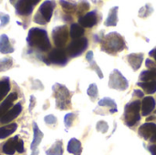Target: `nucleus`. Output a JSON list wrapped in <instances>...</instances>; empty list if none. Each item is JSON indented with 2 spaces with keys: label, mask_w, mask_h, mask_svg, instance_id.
<instances>
[{
  "label": "nucleus",
  "mask_w": 156,
  "mask_h": 155,
  "mask_svg": "<svg viewBox=\"0 0 156 155\" xmlns=\"http://www.w3.org/2000/svg\"><path fill=\"white\" fill-rule=\"evenodd\" d=\"M87 93L89 95V97L90 98L91 101H95V100H97L98 96H99V91H98V88H97V85L96 84H90L88 90H87Z\"/></svg>",
  "instance_id": "obj_33"
},
{
  "label": "nucleus",
  "mask_w": 156,
  "mask_h": 155,
  "mask_svg": "<svg viewBox=\"0 0 156 155\" xmlns=\"http://www.w3.org/2000/svg\"><path fill=\"white\" fill-rule=\"evenodd\" d=\"M48 155H62L63 154V148H62V142L58 141L54 143V145L47 151Z\"/></svg>",
  "instance_id": "obj_30"
},
{
  "label": "nucleus",
  "mask_w": 156,
  "mask_h": 155,
  "mask_svg": "<svg viewBox=\"0 0 156 155\" xmlns=\"http://www.w3.org/2000/svg\"><path fill=\"white\" fill-rule=\"evenodd\" d=\"M55 97L57 99V108L60 110H67L70 108V93L69 90L60 84H56Z\"/></svg>",
  "instance_id": "obj_5"
},
{
  "label": "nucleus",
  "mask_w": 156,
  "mask_h": 155,
  "mask_svg": "<svg viewBox=\"0 0 156 155\" xmlns=\"http://www.w3.org/2000/svg\"><path fill=\"white\" fill-rule=\"evenodd\" d=\"M118 6H114L110 9L109 15L104 22L105 26H115L118 24Z\"/></svg>",
  "instance_id": "obj_17"
},
{
  "label": "nucleus",
  "mask_w": 156,
  "mask_h": 155,
  "mask_svg": "<svg viewBox=\"0 0 156 155\" xmlns=\"http://www.w3.org/2000/svg\"><path fill=\"white\" fill-rule=\"evenodd\" d=\"M22 111V105L20 103L16 104L10 111H8L1 119H0V122L1 123H7L11 121H13L14 119H16L19 113Z\"/></svg>",
  "instance_id": "obj_14"
},
{
  "label": "nucleus",
  "mask_w": 156,
  "mask_h": 155,
  "mask_svg": "<svg viewBox=\"0 0 156 155\" xmlns=\"http://www.w3.org/2000/svg\"><path fill=\"white\" fill-rule=\"evenodd\" d=\"M0 21H1L0 26H3L8 24V22H9V16L0 12Z\"/></svg>",
  "instance_id": "obj_38"
},
{
  "label": "nucleus",
  "mask_w": 156,
  "mask_h": 155,
  "mask_svg": "<svg viewBox=\"0 0 156 155\" xmlns=\"http://www.w3.org/2000/svg\"><path fill=\"white\" fill-rule=\"evenodd\" d=\"M109 87L111 89H113V90L124 91L128 89L129 82L118 69H114L110 74Z\"/></svg>",
  "instance_id": "obj_7"
},
{
  "label": "nucleus",
  "mask_w": 156,
  "mask_h": 155,
  "mask_svg": "<svg viewBox=\"0 0 156 155\" xmlns=\"http://www.w3.org/2000/svg\"><path fill=\"white\" fill-rule=\"evenodd\" d=\"M150 142H151V143H156V132H155V133L153 135V137L150 139Z\"/></svg>",
  "instance_id": "obj_45"
},
{
  "label": "nucleus",
  "mask_w": 156,
  "mask_h": 155,
  "mask_svg": "<svg viewBox=\"0 0 156 155\" xmlns=\"http://www.w3.org/2000/svg\"><path fill=\"white\" fill-rule=\"evenodd\" d=\"M17 99V94L16 92L9 94L6 99L1 103L0 105V119L7 112V111L10 109V107H12L14 100H16Z\"/></svg>",
  "instance_id": "obj_16"
},
{
  "label": "nucleus",
  "mask_w": 156,
  "mask_h": 155,
  "mask_svg": "<svg viewBox=\"0 0 156 155\" xmlns=\"http://www.w3.org/2000/svg\"><path fill=\"white\" fill-rule=\"evenodd\" d=\"M84 33H85V29H84L80 24L73 23V24L70 26L69 35H70V37H71V38H72L73 40L81 38L82 36L84 35Z\"/></svg>",
  "instance_id": "obj_20"
},
{
  "label": "nucleus",
  "mask_w": 156,
  "mask_h": 155,
  "mask_svg": "<svg viewBox=\"0 0 156 155\" xmlns=\"http://www.w3.org/2000/svg\"><path fill=\"white\" fill-rule=\"evenodd\" d=\"M24 143L22 140H18L17 142V144H16V151L19 153H24Z\"/></svg>",
  "instance_id": "obj_40"
},
{
  "label": "nucleus",
  "mask_w": 156,
  "mask_h": 155,
  "mask_svg": "<svg viewBox=\"0 0 156 155\" xmlns=\"http://www.w3.org/2000/svg\"><path fill=\"white\" fill-rule=\"evenodd\" d=\"M67 150L69 153L73 155H80L82 153V147H81V143L77 140L76 138H72L69 143Z\"/></svg>",
  "instance_id": "obj_19"
},
{
  "label": "nucleus",
  "mask_w": 156,
  "mask_h": 155,
  "mask_svg": "<svg viewBox=\"0 0 156 155\" xmlns=\"http://www.w3.org/2000/svg\"><path fill=\"white\" fill-rule=\"evenodd\" d=\"M133 95L134 97L139 98V99H142V98H144V92H143L142 90H134Z\"/></svg>",
  "instance_id": "obj_42"
},
{
  "label": "nucleus",
  "mask_w": 156,
  "mask_h": 155,
  "mask_svg": "<svg viewBox=\"0 0 156 155\" xmlns=\"http://www.w3.org/2000/svg\"><path fill=\"white\" fill-rule=\"evenodd\" d=\"M156 120V116H150V117H148L147 119H146V122H152V121H154Z\"/></svg>",
  "instance_id": "obj_46"
},
{
  "label": "nucleus",
  "mask_w": 156,
  "mask_h": 155,
  "mask_svg": "<svg viewBox=\"0 0 156 155\" xmlns=\"http://www.w3.org/2000/svg\"><path fill=\"white\" fill-rule=\"evenodd\" d=\"M76 118V115L74 113H69L65 116L64 118V123H65V126L66 128H70L73 124V122Z\"/></svg>",
  "instance_id": "obj_34"
},
{
  "label": "nucleus",
  "mask_w": 156,
  "mask_h": 155,
  "mask_svg": "<svg viewBox=\"0 0 156 155\" xmlns=\"http://www.w3.org/2000/svg\"><path fill=\"white\" fill-rule=\"evenodd\" d=\"M89 9H90V4L88 2H86V1L80 2V5L77 6V11H76L79 18L81 17V16H83L84 14L89 11Z\"/></svg>",
  "instance_id": "obj_31"
},
{
  "label": "nucleus",
  "mask_w": 156,
  "mask_h": 155,
  "mask_svg": "<svg viewBox=\"0 0 156 155\" xmlns=\"http://www.w3.org/2000/svg\"><path fill=\"white\" fill-rule=\"evenodd\" d=\"M86 59L89 61L90 69H93V70L98 74L99 78H100V79H103V74H102V72H101L100 67L96 64V62H95L94 59H93V51H91V50L88 51V53H87V55H86Z\"/></svg>",
  "instance_id": "obj_24"
},
{
  "label": "nucleus",
  "mask_w": 156,
  "mask_h": 155,
  "mask_svg": "<svg viewBox=\"0 0 156 155\" xmlns=\"http://www.w3.org/2000/svg\"><path fill=\"white\" fill-rule=\"evenodd\" d=\"M39 1L38 0H34V1H27V0H21L16 2L15 7L18 15L21 16H28L32 13L34 6L36 4H37Z\"/></svg>",
  "instance_id": "obj_11"
},
{
  "label": "nucleus",
  "mask_w": 156,
  "mask_h": 155,
  "mask_svg": "<svg viewBox=\"0 0 156 155\" xmlns=\"http://www.w3.org/2000/svg\"><path fill=\"white\" fill-rule=\"evenodd\" d=\"M33 128H34L33 129V131H34V138H33V142L31 143V150L35 151L38 147L39 143H41V140L43 138V133L38 129V126H37V123L33 124Z\"/></svg>",
  "instance_id": "obj_22"
},
{
  "label": "nucleus",
  "mask_w": 156,
  "mask_h": 155,
  "mask_svg": "<svg viewBox=\"0 0 156 155\" xmlns=\"http://www.w3.org/2000/svg\"><path fill=\"white\" fill-rule=\"evenodd\" d=\"M10 90V82L9 79L5 78L0 81V100H4L6 94Z\"/></svg>",
  "instance_id": "obj_28"
},
{
  "label": "nucleus",
  "mask_w": 156,
  "mask_h": 155,
  "mask_svg": "<svg viewBox=\"0 0 156 155\" xmlns=\"http://www.w3.org/2000/svg\"><path fill=\"white\" fill-rule=\"evenodd\" d=\"M52 38L55 46L58 48L65 47L69 39V28L67 26H58L52 31Z\"/></svg>",
  "instance_id": "obj_8"
},
{
  "label": "nucleus",
  "mask_w": 156,
  "mask_h": 155,
  "mask_svg": "<svg viewBox=\"0 0 156 155\" xmlns=\"http://www.w3.org/2000/svg\"><path fill=\"white\" fill-rule=\"evenodd\" d=\"M127 60L132 67V69L136 71L138 70L143 63L144 60V54L143 53H132L127 56Z\"/></svg>",
  "instance_id": "obj_15"
},
{
  "label": "nucleus",
  "mask_w": 156,
  "mask_h": 155,
  "mask_svg": "<svg viewBox=\"0 0 156 155\" xmlns=\"http://www.w3.org/2000/svg\"><path fill=\"white\" fill-rule=\"evenodd\" d=\"M17 129L16 123H10L8 125H5L4 127L0 128V139H5L7 136L14 133Z\"/></svg>",
  "instance_id": "obj_26"
},
{
  "label": "nucleus",
  "mask_w": 156,
  "mask_h": 155,
  "mask_svg": "<svg viewBox=\"0 0 156 155\" xmlns=\"http://www.w3.org/2000/svg\"><path fill=\"white\" fill-rule=\"evenodd\" d=\"M18 142V136H15L9 139L3 146V153L7 155H13L16 151V144Z\"/></svg>",
  "instance_id": "obj_18"
},
{
  "label": "nucleus",
  "mask_w": 156,
  "mask_h": 155,
  "mask_svg": "<svg viewBox=\"0 0 156 155\" xmlns=\"http://www.w3.org/2000/svg\"><path fill=\"white\" fill-rule=\"evenodd\" d=\"M101 48L102 51L111 55H115L126 48V44L124 37L122 35L117 32H111L104 36L101 42Z\"/></svg>",
  "instance_id": "obj_1"
},
{
  "label": "nucleus",
  "mask_w": 156,
  "mask_h": 155,
  "mask_svg": "<svg viewBox=\"0 0 156 155\" xmlns=\"http://www.w3.org/2000/svg\"><path fill=\"white\" fill-rule=\"evenodd\" d=\"M88 45H89V41L86 37H81L79 39L72 40L67 48L66 50L67 55L71 58L79 57L87 49Z\"/></svg>",
  "instance_id": "obj_6"
},
{
  "label": "nucleus",
  "mask_w": 156,
  "mask_h": 155,
  "mask_svg": "<svg viewBox=\"0 0 156 155\" xmlns=\"http://www.w3.org/2000/svg\"><path fill=\"white\" fill-rule=\"evenodd\" d=\"M103 33H104V31H103V30H101L99 34H97V35H95V36H94V40H95V42H99V43H101V40H102V39H103V37H104Z\"/></svg>",
  "instance_id": "obj_41"
},
{
  "label": "nucleus",
  "mask_w": 156,
  "mask_h": 155,
  "mask_svg": "<svg viewBox=\"0 0 156 155\" xmlns=\"http://www.w3.org/2000/svg\"><path fill=\"white\" fill-rule=\"evenodd\" d=\"M45 122L48 125H54L57 123V118L54 115H48L45 117Z\"/></svg>",
  "instance_id": "obj_37"
},
{
  "label": "nucleus",
  "mask_w": 156,
  "mask_h": 155,
  "mask_svg": "<svg viewBox=\"0 0 156 155\" xmlns=\"http://www.w3.org/2000/svg\"><path fill=\"white\" fill-rule=\"evenodd\" d=\"M145 66H146V68H148L149 69H156V63L154 61H153L151 58H147V59L145 60Z\"/></svg>",
  "instance_id": "obj_39"
},
{
  "label": "nucleus",
  "mask_w": 156,
  "mask_h": 155,
  "mask_svg": "<svg viewBox=\"0 0 156 155\" xmlns=\"http://www.w3.org/2000/svg\"><path fill=\"white\" fill-rule=\"evenodd\" d=\"M154 12V8L152 7L151 5L147 4L145 5L144 6H143L140 10H139V17H142V18H146L148 17L149 16L152 15V13Z\"/></svg>",
  "instance_id": "obj_32"
},
{
  "label": "nucleus",
  "mask_w": 156,
  "mask_h": 155,
  "mask_svg": "<svg viewBox=\"0 0 156 155\" xmlns=\"http://www.w3.org/2000/svg\"><path fill=\"white\" fill-rule=\"evenodd\" d=\"M96 129L98 132H100L101 133H106L109 130V125L106 122L100 121V122H98V123L96 125Z\"/></svg>",
  "instance_id": "obj_35"
},
{
  "label": "nucleus",
  "mask_w": 156,
  "mask_h": 155,
  "mask_svg": "<svg viewBox=\"0 0 156 155\" xmlns=\"http://www.w3.org/2000/svg\"><path fill=\"white\" fill-rule=\"evenodd\" d=\"M156 132V124L154 122H146L143 124L139 130H138V134L144 138L145 141L150 140L153 135Z\"/></svg>",
  "instance_id": "obj_12"
},
{
  "label": "nucleus",
  "mask_w": 156,
  "mask_h": 155,
  "mask_svg": "<svg viewBox=\"0 0 156 155\" xmlns=\"http://www.w3.org/2000/svg\"><path fill=\"white\" fill-rule=\"evenodd\" d=\"M100 22L99 19V12L96 10H92L85 14L83 16L79 18V24L84 28V27H89L91 28L95 25H97Z\"/></svg>",
  "instance_id": "obj_10"
},
{
  "label": "nucleus",
  "mask_w": 156,
  "mask_h": 155,
  "mask_svg": "<svg viewBox=\"0 0 156 155\" xmlns=\"http://www.w3.org/2000/svg\"><path fill=\"white\" fill-rule=\"evenodd\" d=\"M155 100L153 97H144L142 100L141 110H142V116H148L153 112L155 107Z\"/></svg>",
  "instance_id": "obj_13"
},
{
  "label": "nucleus",
  "mask_w": 156,
  "mask_h": 155,
  "mask_svg": "<svg viewBox=\"0 0 156 155\" xmlns=\"http://www.w3.org/2000/svg\"><path fill=\"white\" fill-rule=\"evenodd\" d=\"M137 85L141 87L144 90V91L147 94H154L156 92V81H139Z\"/></svg>",
  "instance_id": "obj_27"
},
{
  "label": "nucleus",
  "mask_w": 156,
  "mask_h": 155,
  "mask_svg": "<svg viewBox=\"0 0 156 155\" xmlns=\"http://www.w3.org/2000/svg\"><path fill=\"white\" fill-rule=\"evenodd\" d=\"M141 105L142 101L139 100L129 102L124 108V122L128 127L135 126L141 120Z\"/></svg>",
  "instance_id": "obj_3"
},
{
  "label": "nucleus",
  "mask_w": 156,
  "mask_h": 155,
  "mask_svg": "<svg viewBox=\"0 0 156 155\" xmlns=\"http://www.w3.org/2000/svg\"><path fill=\"white\" fill-rule=\"evenodd\" d=\"M48 63H53L60 66H64L68 62L67 52L62 48H54L48 55V59L45 60Z\"/></svg>",
  "instance_id": "obj_9"
},
{
  "label": "nucleus",
  "mask_w": 156,
  "mask_h": 155,
  "mask_svg": "<svg viewBox=\"0 0 156 155\" xmlns=\"http://www.w3.org/2000/svg\"><path fill=\"white\" fill-rule=\"evenodd\" d=\"M27 40L31 48H36L43 52L48 51L51 48L47 31L38 27H34L29 30Z\"/></svg>",
  "instance_id": "obj_2"
},
{
  "label": "nucleus",
  "mask_w": 156,
  "mask_h": 155,
  "mask_svg": "<svg viewBox=\"0 0 156 155\" xmlns=\"http://www.w3.org/2000/svg\"><path fill=\"white\" fill-rule=\"evenodd\" d=\"M98 104H99L100 107H107V108H109L110 113H115V112H117V104L111 98H103V99H101L99 101Z\"/></svg>",
  "instance_id": "obj_23"
},
{
  "label": "nucleus",
  "mask_w": 156,
  "mask_h": 155,
  "mask_svg": "<svg viewBox=\"0 0 156 155\" xmlns=\"http://www.w3.org/2000/svg\"><path fill=\"white\" fill-rule=\"evenodd\" d=\"M60 5L63 8V10L67 14H71L77 11V4L75 2L70 1H60Z\"/></svg>",
  "instance_id": "obj_29"
},
{
  "label": "nucleus",
  "mask_w": 156,
  "mask_h": 155,
  "mask_svg": "<svg viewBox=\"0 0 156 155\" xmlns=\"http://www.w3.org/2000/svg\"><path fill=\"white\" fill-rule=\"evenodd\" d=\"M149 56H150V57H153L156 61V48H154L153 50H151V51L149 52Z\"/></svg>",
  "instance_id": "obj_44"
},
{
  "label": "nucleus",
  "mask_w": 156,
  "mask_h": 155,
  "mask_svg": "<svg viewBox=\"0 0 156 155\" xmlns=\"http://www.w3.org/2000/svg\"><path fill=\"white\" fill-rule=\"evenodd\" d=\"M139 79L143 82H146V81H156V69H147V70L142 71V73L139 76Z\"/></svg>",
  "instance_id": "obj_25"
},
{
  "label": "nucleus",
  "mask_w": 156,
  "mask_h": 155,
  "mask_svg": "<svg viewBox=\"0 0 156 155\" xmlns=\"http://www.w3.org/2000/svg\"><path fill=\"white\" fill-rule=\"evenodd\" d=\"M14 51L13 47L11 46L9 39L6 35H2L0 37V52L3 54H9Z\"/></svg>",
  "instance_id": "obj_21"
},
{
  "label": "nucleus",
  "mask_w": 156,
  "mask_h": 155,
  "mask_svg": "<svg viewBox=\"0 0 156 155\" xmlns=\"http://www.w3.org/2000/svg\"><path fill=\"white\" fill-rule=\"evenodd\" d=\"M56 6V3L54 1H44L40 5L38 12L34 17V21L37 24L44 25L50 21L53 14V10Z\"/></svg>",
  "instance_id": "obj_4"
},
{
  "label": "nucleus",
  "mask_w": 156,
  "mask_h": 155,
  "mask_svg": "<svg viewBox=\"0 0 156 155\" xmlns=\"http://www.w3.org/2000/svg\"><path fill=\"white\" fill-rule=\"evenodd\" d=\"M12 65V60L9 58H4L0 60V71H4L9 69Z\"/></svg>",
  "instance_id": "obj_36"
},
{
  "label": "nucleus",
  "mask_w": 156,
  "mask_h": 155,
  "mask_svg": "<svg viewBox=\"0 0 156 155\" xmlns=\"http://www.w3.org/2000/svg\"><path fill=\"white\" fill-rule=\"evenodd\" d=\"M154 114H156V110H155V111H154Z\"/></svg>",
  "instance_id": "obj_47"
},
{
  "label": "nucleus",
  "mask_w": 156,
  "mask_h": 155,
  "mask_svg": "<svg viewBox=\"0 0 156 155\" xmlns=\"http://www.w3.org/2000/svg\"><path fill=\"white\" fill-rule=\"evenodd\" d=\"M148 151L152 155H156V144H151L148 146Z\"/></svg>",
  "instance_id": "obj_43"
}]
</instances>
